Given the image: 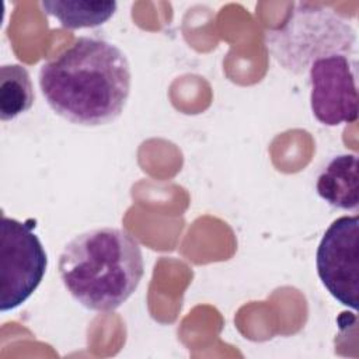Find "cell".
Returning a JSON list of instances; mask_svg holds the SVG:
<instances>
[{
    "instance_id": "obj_1",
    "label": "cell",
    "mask_w": 359,
    "mask_h": 359,
    "mask_svg": "<svg viewBox=\"0 0 359 359\" xmlns=\"http://www.w3.org/2000/svg\"><path fill=\"white\" fill-rule=\"evenodd\" d=\"M39 88L50 109L81 126L114 122L130 94V65L115 43L80 36L39 69Z\"/></svg>"
},
{
    "instance_id": "obj_2",
    "label": "cell",
    "mask_w": 359,
    "mask_h": 359,
    "mask_svg": "<svg viewBox=\"0 0 359 359\" xmlns=\"http://www.w3.org/2000/svg\"><path fill=\"white\" fill-rule=\"evenodd\" d=\"M57 271L66 290L81 306L112 311L135 293L144 264L132 234L107 226L74 236L59 255Z\"/></svg>"
},
{
    "instance_id": "obj_4",
    "label": "cell",
    "mask_w": 359,
    "mask_h": 359,
    "mask_svg": "<svg viewBox=\"0 0 359 359\" xmlns=\"http://www.w3.org/2000/svg\"><path fill=\"white\" fill-rule=\"evenodd\" d=\"M32 220L1 216L0 309L3 313L25 303L41 285L48 255L34 231Z\"/></svg>"
},
{
    "instance_id": "obj_5",
    "label": "cell",
    "mask_w": 359,
    "mask_h": 359,
    "mask_svg": "<svg viewBox=\"0 0 359 359\" xmlns=\"http://www.w3.org/2000/svg\"><path fill=\"white\" fill-rule=\"evenodd\" d=\"M318 278L341 304L358 310L359 219L341 216L325 230L316 254Z\"/></svg>"
},
{
    "instance_id": "obj_3",
    "label": "cell",
    "mask_w": 359,
    "mask_h": 359,
    "mask_svg": "<svg viewBox=\"0 0 359 359\" xmlns=\"http://www.w3.org/2000/svg\"><path fill=\"white\" fill-rule=\"evenodd\" d=\"M300 7L282 28L266 35L268 49L285 69L304 73L318 57L355 52L356 34L349 22L334 11Z\"/></svg>"
},
{
    "instance_id": "obj_8",
    "label": "cell",
    "mask_w": 359,
    "mask_h": 359,
    "mask_svg": "<svg viewBox=\"0 0 359 359\" xmlns=\"http://www.w3.org/2000/svg\"><path fill=\"white\" fill-rule=\"evenodd\" d=\"M41 7L62 27L77 29L102 25L115 14L118 4L101 0H52L41 1Z\"/></svg>"
},
{
    "instance_id": "obj_6",
    "label": "cell",
    "mask_w": 359,
    "mask_h": 359,
    "mask_svg": "<svg viewBox=\"0 0 359 359\" xmlns=\"http://www.w3.org/2000/svg\"><path fill=\"white\" fill-rule=\"evenodd\" d=\"M310 107L325 126L352 123L358 119L356 60L344 53L316 59L309 67Z\"/></svg>"
},
{
    "instance_id": "obj_9",
    "label": "cell",
    "mask_w": 359,
    "mask_h": 359,
    "mask_svg": "<svg viewBox=\"0 0 359 359\" xmlns=\"http://www.w3.org/2000/svg\"><path fill=\"white\" fill-rule=\"evenodd\" d=\"M34 86L28 70L21 65H3L0 67V116L11 121L27 112L34 104Z\"/></svg>"
},
{
    "instance_id": "obj_7",
    "label": "cell",
    "mask_w": 359,
    "mask_h": 359,
    "mask_svg": "<svg viewBox=\"0 0 359 359\" xmlns=\"http://www.w3.org/2000/svg\"><path fill=\"white\" fill-rule=\"evenodd\" d=\"M358 156L345 153L328 161L316 184L317 194L328 205L342 210H356L359 206Z\"/></svg>"
}]
</instances>
